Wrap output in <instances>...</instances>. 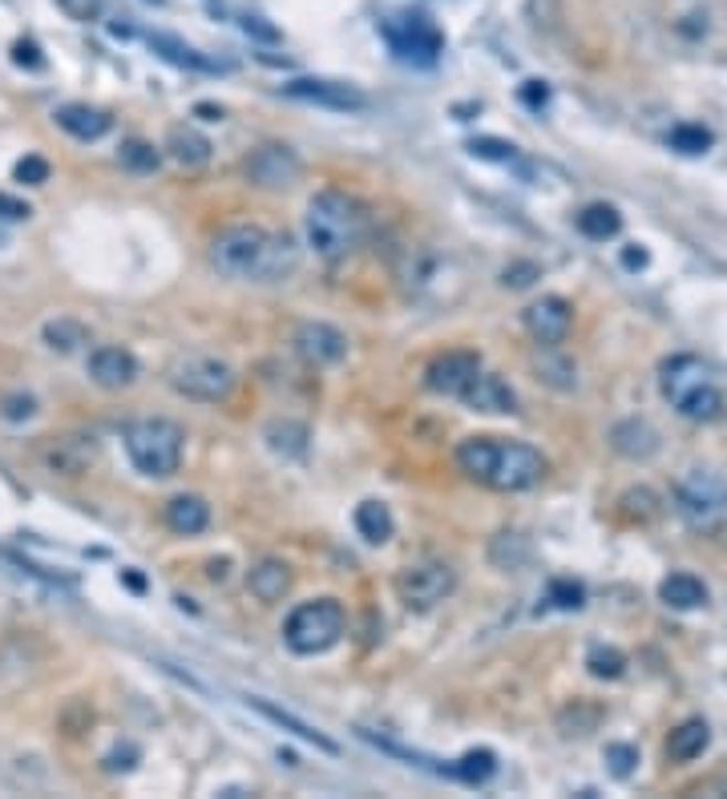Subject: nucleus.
<instances>
[{
	"label": "nucleus",
	"instance_id": "obj_1",
	"mask_svg": "<svg viewBox=\"0 0 727 799\" xmlns=\"http://www.w3.org/2000/svg\"><path fill=\"white\" fill-rule=\"evenodd\" d=\"M211 267L226 279L280 283L299 267V251L287 235H275L259 223L223 226L211 243Z\"/></svg>",
	"mask_w": 727,
	"mask_h": 799
},
{
	"label": "nucleus",
	"instance_id": "obj_2",
	"mask_svg": "<svg viewBox=\"0 0 727 799\" xmlns=\"http://www.w3.org/2000/svg\"><path fill=\"white\" fill-rule=\"evenodd\" d=\"M457 469L493 493H526L546 477V457L521 440L470 436L457 445Z\"/></svg>",
	"mask_w": 727,
	"mask_h": 799
},
{
	"label": "nucleus",
	"instance_id": "obj_3",
	"mask_svg": "<svg viewBox=\"0 0 727 799\" xmlns=\"http://www.w3.org/2000/svg\"><path fill=\"white\" fill-rule=\"evenodd\" d=\"M304 235L307 247L316 251V259L324 263H344L352 259L356 251L368 238V206L348 190H319L316 199L307 202L304 214Z\"/></svg>",
	"mask_w": 727,
	"mask_h": 799
},
{
	"label": "nucleus",
	"instance_id": "obj_4",
	"mask_svg": "<svg viewBox=\"0 0 727 799\" xmlns=\"http://www.w3.org/2000/svg\"><path fill=\"white\" fill-rule=\"evenodd\" d=\"M122 445H126L129 465L150 477V481H166L182 469V448H187V433L178 420H166V416H146V420H134L122 433Z\"/></svg>",
	"mask_w": 727,
	"mask_h": 799
},
{
	"label": "nucleus",
	"instance_id": "obj_5",
	"mask_svg": "<svg viewBox=\"0 0 727 799\" xmlns=\"http://www.w3.org/2000/svg\"><path fill=\"white\" fill-rule=\"evenodd\" d=\"M658 388L671 400V408L687 420H716L724 412V392L712 380V367L699 355H671L658 367Z\"/></svg>",
	"mask_w": 727,
	"mask_h": 799
},
{
	"label": "nucleus",
	"instance_id": "obj_6",
	"mask_svg": "<svg viewBox=\"0 0 727 799\" xmlns=\"http://www.w3.org/2000/svg\"><path fill=\"white\" fill-rule=\"evenodd\" d=\"M348 630V614L336 598H316V601H304V606H295L287 614V622H283V647L292 650V654H324L331 650L336 642L344 638Z\"/></svg>",
	"mask_w": 727,
	"mask_h": 799
},
{
	"label": "nucleus",
	"instance_id": "obj_7",
	"mask_svg": "<svg viewBox=\"0 0 727 799\" xmlns=\"http://www.w3.org/2000/svg\"><path fill=\"white\" fill-rule=\"evenodd\" d=\"M166 384L187 400H202V404H223L235 396L239 372L219 355L202 352H182L166 364Z\"/></svg>",
	"mask_w": 727,
	"mask_h": 799
},
{
	"label": "nucleus",
	"instance_id": "obj_8",
	"mask_svg": "<svg viewBox=\"0 0 727 799\" xmlns=\"http://www.w3.org/2000/svg\"><path fill=\"white\" fill-rule=\"evenodd\" d=\"M675 509L695 533H719L727 530V481L719 472L695 469L687 472L675 489Z\"/></svg>",
	"mask_w": 727,
	"mask_h": 799
},
{
	"label": "nucleus",
	"instance_id": "obj_9",
	"mask_svg": "<svg viewBox=\"0 0 727 799\" xmlns=\"http://www.w3.org/2000/svg\"><path fill=\"white\" fill-rule=\"evenodd\" d=\"M392 586H397V598L404 610L429 614V610H436L441 601L453 598V589H457V569L449 562H417V565H404Z\"/></svg>",
	"mask_w": 727,
	"mask_h": 799
},
{
	"label": "nucleus",
	"instance_id": "obj_10",
	"mask_svg": "<svg viewBox=\"0 0 727 799\" xmlns=\"http://www.w3.org/2000/svg\"><path fill=\"white\" fill-rule=\"evenodd\" d=\"M243 170L259 190H292L304 178V158L283 141H263L259 150H251Z\"/></svg>",
	"mask_w": 727,
	"mask_h": 799
},
{
	"label": "nucleus",
	"instance_id": "obj_11",
	"mask_svg": "<svg viewBox=\"0 0 727 799\" xmlns=\"http://www.w3.org/2000/svg\"><path fill=\"white\" fill-rule=\"evenodd\" d=\"M384 36L392 53L404 61H421V65H433L441 57V49H445V36L436 29L429 17L421 12H412V17H400V21H388L384 24Z\"/></svg>",
	"mask_w": 727,
	"mask_h": 799
},
{
	"label": "nucleus",
	"instance_id": "obj_12",
	"mask_svg": "<svg viewBox=\"0 0 727 799\" xmlns=\"http://www.w3.org/2000/svg\"><path fill=\"white\" fill-rule=\"evenodd\" d=\"M283 94L292 97V102L336 109V114H356V109L372 106L364 89H356V85H348V82H328V77H295V82L283 85Z\"/></svg>",
	"mask_w": 727,
	"mask_h": 799
},
{
	"label": "nucleus",
	"instance_id": "obj_13",
	"mask_svg": "<svg viewBox=\"0 0 727 799\" xmlns=\"http://www.w3.org/2000/svg\"><path fill=\"white\" fill-rule=\"evenodd\" d=\"M477 372H482V355L470 352V348H453V352H441L433 364L424 367V388L433 396L461 400V392L470 388V380Z\"/></svg>",
	"mask_w": 727,
	"mask_h": 799
},
{
	"label": "nucleus",
	"instance_id": "obj_14",
	"mask_svg": "<svg viewBox=\"0 0 727 799\" xmlns=\"http://www.w3.org/2000/svg\"><path fill=\"white\" fill-rule=\"evenodd\" d=\"M292 343H295V352H299V360L312 367H331L348 355V335H344L340 328L324 323V319H307V323H299Z\"/></svg>",
	"mask_w": 727,
	"mask_h": 799
},
{
	"label": "nucleus",
	"instance_id": "obj_15",
	"mask_svg": "<svg viewBox=\"0 0 727 799\" xmlns=\"http://www.w3.org/2000/svg\"><path fill=\"white\" fill-rule=\"evenodd\" d=\"M521 323H526V331L541 348H558L570 335V328H575V307L566 303L562 295H541L538 303H529L521 311Z\"/></svg>",
	"mask_w": 727,
	"mask_h": 799
},
{
	"label": "nucleus",
	"instance_id": "obj_16",
	"mask_svg": "<svg viewBox=\"0 0 727 799\" xmlns=\"http://www.w3.org/2000/svg\"><path fill=\"white\" fill-rule=\"evenodd\" d=\"M141 376L138 360H134V352H126V348H94L89 352V380H94L97 388L106 392H122L129 388L134 380Z\"/></svg>",
	"mask_w": 727,
	"mask_h": 799
},
{
	"label": "nucleus",
	"instance_id": "obj_17",
	"mask_svg": "<svg viewBox=\"0 0 727 799\" xmlns=\"http://www.w3.org/2000/svg\"><path fill=\"white\" fill-rule=\"evenodd\" d=\"M295 586V574L292 565L283 562V557H263V562L251 565V574H246V589H251V598L263 601V606H275L292 594Z\"/></svg>",
	"mask_w": 727,
	"mask_h": 799
},
{
	"label": "nucleus",
	"instance_id": "obj_18",
	"mask_svg": "<svg viewBox=\"0 0 727 799\" xmlns=\"http://www.w3.org/2000/svg\"><path fill=\"white\" fill-rule=\"evenodd\" d=\"M465 400V408L473 412H489V416H505V412H517V396L514 388L505 384L502 376H493V372H477L470 380V388L461 392Z\"/></svg>",
	"mask_w": 727,
	"mask_h": 799
},
{
	"label": "nucleus",
	"instance_id": "obj_19",
	"mask_svg": "<svg viewBox=\"0 0 727 799\" xmlns=\"http://www.w3.org/2000/svg\"><path fill=\"white\" fill-rule=\"evenodd\" d=\"M166 153L175 158L182 170H207L214 158V146L207 134H199L194 126H170V134H166Z\"/></svg>",
	"mask_w": 727,
	"mask_h": 799
},
{
	"label": "nucleus",
	"instance_id": "obj_20",
	"mask_svg": "<svg viewBox=\"0 0 727 799\" xmlns=\"http://www.w3.org/2000/svg\"><path fill=\"white\" fill-rule=\"evenodd\" d=\"M53 121H57L61 130L70 134V138H77V141L106 138L109 126H114V118H109L106 109L85 106V102H70V106H61L57 114H53Z\"/></svg>",
	"mask_w": 727,
	"mask_h": 799
},
{
	"label": "nucleus",
	"instance_id": "obj_21",
	"mask_svg": "<svg viewBox=\"0 0 727 799\" xmlns=\"http://www.w3.org/2000/svg\"><path fill=\"white\" fill-rule=\"evenodd\" d=\"M41 457H45L49 469L61 472V477H77V472L89 469V460L97 457V445H94V436H61V440H53Z\"/></svg>",
	"mask_w": 727,
	"mask_h": 799
},
{
	"label": "nucleus",
	"instance_id": "obj_22",
	"mask_svg": "<svg viewBox=\"0 0 727 799\" xmlns=\"http://www.w3.org/2000/svg\"><path fill=\"white\" fill-rule=\"evenodd\" d=\"M166 525L178 537H199L207 525H211V505L194 493H178L166 501Z\"/></svg>",
	"mask_w": 727,
	"mask_h": 799
},
{
	"label": "nucleus",
	"instance_id": "obj_23",
	"mask_svg": "<svg viewBox=\"0 0 727 799\" xmlns=\"http://www.w3.org/2000/svg\"><path fill=\"white\" fill-rule=\"evenodd\" d=\"M610 445H614V452H622V457L646 460L658 452V433L646 420H622V424H614Z\"/></svg>",
	"mask_w": 727,
	"mask_h": 799
},
{
	"label": "nucleus",
	"instance_id": "obj_24",
	"mask_svg": "<svg viewBox=\"0 0 727 799\" xmlns=\"http://www.w3.org/2000/svg\"><path fill=\"white\" fill-rule=\"evenodd\" d=\"M246 703L255 706V711H259V715H263V718H271V723H280L283 731H292L295 739H304V743H312V747H319V752H324V755H336V752H340V747H336V743H331L328 735H319L316 727H307L304 718H295L292 711H283V706L267 703V699H246Z\"/></svg>",
	"mask_w": 727,
	"mask_h": 799
},
{
	"label": "nucleus",
	"instance_id": "obj_25",
	"mask_svg": "<svg viewBox=\"0 0 727 799\" xmlns=\"http://www.w3.org/2000/svg\"><path fill=\"white\" fill-rule=\"evenodd\" d=\"M707 743H712V727H707L704 718H687V723L671 731L667 755L675 764H692V759H699L707 752Z\"/></svg>",
	"mask_w": 727,
	"mask_h": 799
},
{
	"label": "nucleus",
	"instance_id": "obj_26",
	"mask_svg": "<svg viewBox=\"0 0 727 799\" xmlns=\"http://www.w3.org/2000/svg\"><path fill=\"white\" fill-rule=\"evenodd\" d=\"M356 533H360L368 545H384L397 533V521H392V509L384 501H360L356 505Z\"/></svg>",
	"mask_w": 727,
	"mask_h": 799
},
{
	"label": "nucleus",
	"instance_id": "obj_27",
	"mask_svg": "<svg viewBox=\"0 0 727 799\" xmlns=\"http://www.w3.org/2000/svg\"><path fill=\"white\" fill-rule=\"evenodd\" d=\"M658 598L667 601L671 610H699L707 601V586L695 574H671L658 582Z\"/></svg>",
	"mask_w": 727,
	"mask_h": 799
},
{
	"label": "nucleus",
	"instance_id": "obj_28",
	"mask_svg": "<svg viewBox=\"0 0 727 799\" xmlns=\"http://www.w3.org/2000/svg\"><path fill=\"white\" fill-rule=\"evenodd\" d=\"M150 49L162 61L178 65V70H199V73H214V70H219L211 57H202L199 49H190L187 41H178V36H170V33H150Z\"/></svg>",
	"mask_w": 727,
	"mask_h": 799
},
{
	"label": "nucleus",
	"instance_id": "obj_29",
	"mask_svg": "<svg viewBox=\"0 0 727 799\" xmlns=\"http://www.w3.org/2000/svg\"><path fill=\"white\" fill-rule=\"evenodd\" d=\"M578 231L587 238H594V243H607V238H614L622 231V214L610 206V202H590V206H582L578 211Z\"/></svg>",
	"mask_w": 727,
	"mask_h": 799
},
{
	"label": "nucleus",
	"instance_id": "obj_30",
	"mask_svg": "<svg viewBox=\"0 0 727 799\" xmlns=\"http://www.w3.org/2000/svg\"><path fill=\"white\" fill-rule=\"evenodd\" d=\"M449 776H457L461 784H470V788H482V784H489V779L497 776V755L485 752V747L465 752L457 764L449 767Z\"/></svg>",
	"mask_w": 727,
	"mask_h": 799
},
{
	"label": "nucleus",
	"instance_id": "obj_31",
	"mask_svg": "<svg viewBox=\"0 0 727 799\" xmlns=\"http://www.w3.org/2000/svg\"><path fill=\"white\" fill-rule=\"evenodd\" d=\"M41 335H45L49 348H53V352H61V355L82 352L85 343H89V328H85V323H77V319H49Z\"/></svg>",
	"mask_w": 727,
	"mask_h": 799
},
{
	"label": "nucleus",
	"instance_id": "obj_32",
	"mask_svg": "<svg viewBox=\"0 0 727 799\" xmlns=\"http://www.w3.org/2000/svg\"><path fill=\"white\" fill-rule=\"evenodd\" d=\"M267 445L280 452V457H304L307 452V428L295 420H271L267 424Z\"/></svg>",
	"mask_w": 727,
	"mask_h": 799
},
{
	"label": "nucleus",
	"instance_id": "obj_33",
	"mask_svg": "<svg viewBox=\"0 0 727 799\" xmlns=\"http://www.w3.org/2000/svg\"><path fill=\"white\" fill-rule=\"evenodd\" d=\"M118 162L126 166V170H134V174H154V170L162 166V150L141 138H129V141H122Z\"/></svg>",
	"mask_w": 727,
	"mask_h": 799
},
{
	"label": "nucleus",
	"instance_id": "obj_34",
	"mask_svg": "<svg viewBox=\"0 0 727 799\" xmlns=\"http://www.w3.org/2000/svg\"><path fill=\"white\" fill-rule=\"evenodd\" d=\"M671 150H679V153H707L712 146H716V134L712 130H704V126H675L671 130Z\"/></svg>",
	"mask_w": 727,
	"mask_h": 799
},
{
	"label": "nucleus",
	"instance_id": "obj_35",
	"mask_svg": "<svg viewBox=\"0 0 727 799\" xmlns=\"http://www.w3.org/2000/svg\"><path fill=\"white\" fill-rule=\"evenodd\" d=\"M538 380H546V384H554V388L570 392L578 384V367L570 364V360H554L550 348H546V355H538Z\"/></svg>",
	"mask_w": 727,
	"mask_h": 799
},
{
	"label": "nucleus",
	"instance_id": "obj_36",
	"mask_svg": "<svg viewBox=\"0 0 727 799\" xmlns=\"http://www.w3.org/2000/svg\"><path fill=\"white\" fill-rule=\"evenodd\" d=\"M587 667H590L594 679H622V670H626V654H622L619 647H590Z\"/></svg>",
	"mask_w": 727,
	"mask_h": 799
},
{
	"label": "nucleus",
	"instance_id": "obj_37",
	"mask_svg": "<svg viewBox=\"0 0 727 799\" xmlns=\"http://www.w3.org/2000/svg\"><path fill=\"white\" fill-rule=\"evenodd\" d=\"M489 562L502 565V569H514V565L526 562V541H521V533H497L489 545Z\"/></svg>",
	"mask_w": 727,
	"mask_h": 799
},
{
	"label": "nucleus",
	"instance_id": "obj_38",
	"mask_svg": "<svg viewBox=\"0 0 727 799\" xmlns=\"http://www.w3.org/2000/svg\"><path fill=\"white\" fill-rule=\"evenodd\" d=\"M607 767H610V776L614 779H631L634 767H639V747H631V743H610Z\"/></svg>",
	"mask_w": 727,
	"mask_h": 799
},
{
	"label": "nucleus",
	"instance_id": "obj_39",
	"mask_svg": "<svg viewBox=\"0 0 727 799\" xmlns=\"http://www.w3.org/2000/svg\"><path fill=\"white\" fill-rule=\"evenodd\" d=\"M550 601L558 610H578V606L587 601V589H582V582H575V577H554Z\"/></svg>",
	"mask_w": 727,
	"mask_h": 799
},
{
	"label": "nucleus",
	"instance_id": "obj_40",
	"mask_svg": "<svg viewBox=\"0 0 727 799\" xmlns=\"http://www.w3.org/2000/svg\"><path fill=\"white\" fill-rule=\"evenodd\" d=\"M49 174H53V166H49L45 158H36V153H24L21 162L12 166V178L24 182V187H45Z\"/></svg>",
	"mask_w": 727,
	"mask_h": 799
},
{
	"label": "nucleus",
	"instance_id": "obj_41",
	"mask_svg": "<svg viewBox=\"0 0 727 799\" xmlns=\"http://www.w3.org/2000/svg\"><path fill=\"white\" fill-rule=\"evenodd\" d=\"M470 153L473 158H485V162H514L517 158V146H509V141H497V138H473L470 141Z\"/></svg>",
	"mask_w": 727,
	"mask_h": 799
},
{
	"label": "nucleus",
	"instance_id": "obj_42",
	"mask_svg": "<svg viewBox=\"0 0 727 799\" xmlns=\"http://www.w3.org/2000/svg\"><path fill=\"white\" fill-rule=\"evenodd\" d=\"M57 9L77 24L102 21V0H57Z\"/></svg>",
	"mask_w": 727,
	"mask_h": 799
},
{
	"label": "nucleus",
	"instance_id": "obj_43",
	"mask_svg": "<svg viewBox=\"0 0 727 799\" xmlns=\"http://www.w3.org/2000/svg\"><path fill=\"white\" fill-rule=\"evenodd\" d=\"M12 65H21V70H33V73H41L45 70V57H41V45L36 41H17L12 45Z\"/></svg>",
	"mask_w": 727,
	"mask_h": 799
},
{
	"label": "nucleus",
	"instance_id": "obj_44",
	"mask_svg": "<svg viewBox=\"0 0 727 799\" xmlns=\"http://www.w3.org/2000/svg\"><path fill=\"white\" fill-rule=\"evenodd\" d=\"M29 214H33V206H29V202L12 199V194H4V190H0V223H24Z\"/></svg>",
	"mask_w": 727,
	"mask_h": 799
},
{
	"label": "nucleus",
	"instance_id": "obj_45",
	"mask_svg": "<svg viewBox=\"0 0 727 799\" xmlns=\"http://www.w3.org/2000/svg\"><path fill=\"white\" fill-rule=\"evenodd\" d=\"M538 279V267L534 263H514V267H505V275H502V283L505 287H529V283Z\"/></svg>",
	"mask_w": 727,
	"mask_h": 799
},
{
	"label": "nucleus",
	"instance_id": "obj_46",
	"mask_svg": "<svg viewBox=\"0 0 727 799\" xmlns=\"http://www.w3.org/2000/svg\"><path fill=\"white\" fill-rule=\"evenodd\" d=\"M521 102H526L529 109H546L550 106V89H546V82H526L521 85Z\"/></svg>",
	"mask_w": 727,
	"mask_h": 799
},
{
	"label": "nucleus",
	"instance_id": "obj_47",
	"mask_svg": "<svg viewBox=\"0 0 727 799\" xmlns=\"http://www.w3.org/2000/svg\"><path fill=\"white\" fill-rule=\"evenodd\" d=\"M33 412H36L33 396H9L4 400V416H9V420H29Z\"/></svg>",
	"mask_w": 727,
	"mask_h": 799
},
{
	"label": "nucleus",
	"instance_id": "obj_48",
	"mask_svg": "<svg viewBox=\"0 0 727 799\" xmlns=\"http://www.w3.org/2000/svg\"><path fill=\"white\" fill-rule=\"evenodd\" d=\"M622 263H626V267H646V251H639V247H626L622 251Z\"/></svg>",
	"mask_w": 727,
	"mask_h": 799
},
{
	"label": "nucleus",
	"instance_id": "obj_49",
	"mask_svg": "<svg viewBox=\"0 0 727 799\" xmlns=\"http://www.w3.org/2000/svg\"><path fill=\"white\" fill-rule=\"evenodd\" d=\"M122 582H126V586L134 589V594H141V589H146V582H141V577L134 574V569H122Z\"/></svg>",
	"mask_w": 727,
	"mask_h": 799
},
{
	"label": "nucleus",
	"instance_id": "obj_50",
	"mask_svg": "<svg viewBox=\"0 0 727 799\" xmlns=\"http://www.w3.org/2000/svg\"><path fill=\"white\" fill-rule=\"evenodd\" d=\"M199 114L207 121H223V109H219V106H199Z\"/></svg>",
	"mask_w": 727,
	"mask_h": 799
}]
</instances>
